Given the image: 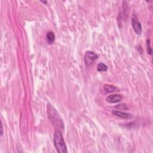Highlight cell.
<instances>
[{"label": "cell", "instance_id": "cell-1", "mask_svg": "<svg viewBox=\"0 0 153 153\" xmlns=\"http://www.w3.org/2000/svg\"><path fill=\"white\" fill-rule=\"evenodd\" d=\"M54 144L57 151L60 153L67 152V146L64 141L63 137L61 132L59 130H57L54 135Z\"/></svg>", "mask_w": 153, "mask_h": 153}, {"label": "cell", "instance_id": "cell-2", "mask_svg": "<svg viewBox=\"0 0 153 153\" xmlns=\"http://www.w3.org/2000/svg\"><path fill=\"white\" fill-rule=\"evenodd\" d=\"M47 114L50 120L52 121L55 126L57 127V128L62 127L63 122L62 119L55 109L50 105L47 107Z\"/></svg>", "mask_w": 153, "mask_h": 153}, {"label": "cell", "instance_id": "cell-3", "mask_svg": "<svg viewBox=\"0 0 153 153\" xmlns=\"http://www.w3.org/2000/svg\"><path fill=\"white\" fill-rule=\"evenodd\" d=\"M97 58V55L91 51H87L84 56V62L87 67H89Z\"/></svg>", "mask_w": 153, "mask_h": 153}, {"label": "cell", "instance_id": "cell-4", "mask_svg": "<svg viewBox=\"0 0 153 153\" xmlns=\"http://www.w3.org/2000/svg\"><path fill=\"white\" fill-rule=\"evenodd\" d=\"M132 25L135 33L137 35H141L142 33V26L141 23L135 15L132 18Z\"/></svg>", "mask_w": 153, "mask_h": 153}, {"label": "cell", "instance_id": "cell-5", "mask_svg": "<svg viewBox=\"0 0 153 153\" xmlns=\"http://www.w3.org/2000/svg\"><path fill=\"white\" fill-rule=\"evenodd\" d=\"M122 99V96L119 94H112L106 98V100L107 102L110 104H115L119 102Z\"/></svg>", "mask_w": 153, "mask_h": 153}, {"label": "cell", "instance_id": "cell-6", "mask_svg": "<svg viewBox=\"0 0 153 153\" xmlns=\"http://www.w3.org/2000/svg\"><path fill=\"white\" fill-rule=\"evenodd\" d=\"M113 114L116 116L119 117H120L121 119H130L132 117V115L129 113H126L125 112H121L119 111H113Z\"/></svg>", "mask_w": 153, "mask_h": 153}, {"label": "cell", "instance_id": "cell-7", "mask_svg": "<svg viewBox=\"0 0 153 153\" xmlns=\"http://www.w3.org/2000/svg\"><path fill=\"white\" fill-rule=\"evenodd\" d=\"M55 40V34L52 32L50 31L47 33V40L49 44H52Z\"/></svg>", "mask_w": 153, "mask_h": 153}, {"label": "cell", "instance_id": "cell-8", "mask_svg": "<svg viewBox=\"0 0 153 153\" xmlns=\"http://www.w3.org/2000/svg\"><path fill=\"white\" fill-rule=\"evenodd\" d=\"M104 89L107 93H112L115 92V90H116V87L113 85L105 84L104 86Z\"/></svg>", "mask_w": 153, "mask_h": 153}, {"label": "cell", "instance_id": "cell-9", "mask_svg": "<svg viewBox=\"0 0 153 153\" xmlns=\"http://www.w3.org/2000/svg\"><path fill=\"white\" fill-rule=\"evenodd\" d=\"M108 69L107 66L103 63H99L97 65V70L99 72L106 71Z\"/></svg>", "mask_w": 153, "mask_h": 153}, {"label": "cell", "instance_id": "cell-10", "mask_svg": "<svg viewBox=\"0 0 153 153\" xmlns=\"http://www.w3.org/2000/svg\"><path fill=\"white\" fill-rule=\"evenodd\" d=\"M116 108H119L120 110H127L128 107L125 104H120V105H118L116 106Z\"/></svg>", "mask_w": 153, "mask_h": 153}, {"label": "cell", "instance_id": "cell-11", "mask_svg": "<svg viewBox=\"0 0 153 153\" xmlns=\"http://www.w3.org/2000/svg\"><path fill=\"white\" fill-rule=\"evenodd\" d=\"M147 52H148V53H149L151 55L152 53V50H151V48L150 46V41L149 40H147Z\"/></svg>", "mask_w": 153, "mask_h": 153}]
</instances>
